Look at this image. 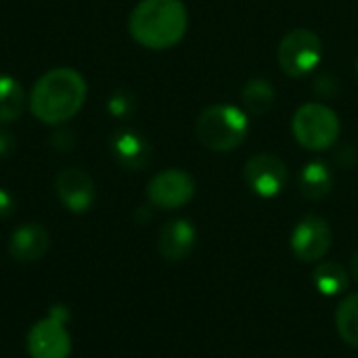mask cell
<instances>
[{
  "instance_id": "52a82bcc",
  "label": "cell",
  "mask_w": 358,
  "mask_h": 358,
  "mask_svg": "<svg viewBox=\"0 0 358 358\" xmlns=\"http://www.w3.org/2000/svg\"><path fill=\"white\" fill-rule=\"evenodd\" d=\"M334 233L325 218L304 216L292 231L289 245L300 262H321L331 250Z\"/></svg>"
},
{
  "instance_id": "ba28073f",
  "label": "cell",
  "mask_w": 358,
  "mask_h": 358,
  "mask_svg": "<svg viewBox=\"0 0 358 358\" xmlns=\"http://www.w3.org/2000/svg\"><path fill=\"white\" fill-rule=\"evenodd\" d=\"M195 195V178L178 168L162 170L147 185V197L151 206L159 210H178L187 206Z\"/></svg>"
},
{
  "instance_id": "ac0fdd59",
  "label": "cell",
  "mask_w": 358,
  "mask_h": 358,
  "mask_svg": "<svg viewBox=\"0 0 358 358\" xmlns=\"http://www.w3.org/2000/svg\"><path fill=\"white\" fill-rule=\"evenodd\" d=\"M336 329L344 344L358 350V292L344 296L338 304Z\"/></svg>"
},
{
  "instance_id": "30bf717a",
  "label": "cell",
  "mask_w": 358,
  "mask_h": 358,
  "mask_svg": "<svg viewBox=\"0 0 358 358\" xmlns=\"http://www.w3.org/2000/svg\"><path fill=\"white\" fill-rule=\"evenodd\" d=\"M55 189H57L61 203L73 214L88 212L94 203V197H96V189H94L92 178L88 176V172H84L80 168L63 170L57 176Z\"/></svg>"
},
{
  "instance_id": "7402d4cb",
  "label": "cell",
  "mask_w": 358,
  "mask_h": 358,
  "mask_svg": "<svg viewBox=\"0 0 358 358\" xmlns=\"http://www.w3.org/2000/svg\"><path fill=\"white\" fill-rule=\"evenodd\" d=\"M15 138L8 130H0V157H6L15 151Z\"/></svg>"
},
{
  "instance_id": "4fadbf2b",
  "label": "cell",
  "mask_w": 358,
  "mask_h": 358,
  "mask_svg": "<svg viewBox=\"0 0 358 358\" xmlns=\"http://www.w3.org/2000/svg\"><path fill=\"white\" fill-rule=\"evenodd\" d=\"M50 248V235L42 224L27 222L13 231L8 241V254L21 264L38 262Z\"/></svg>"
},
{
  "instance_id": "6da1fadb",
  "label": "cell",
  "mask_w": 358,
  "mask_h": 358,
  "mask_svg": "<svg viewBox=\"0 0 358 358\" xmlns=\"http://www.w3.org/2000/svg\"><path fill=\"white\" fill-rule=\"evenodd\" d=\"M86 92V80L82 73L71 67H55L34 84L29 109L42 124L59 126L84 107Z\"/></svg>"
},
{
  "instance_id": "8992f818",
  "label": "cell",
  "mask_w": 358,
  "mask_h": 358,
  "mask_svg": "<svg viewBox=\"0 0 358 358\" xmlns=\"http://www.w3.org/2000/svg\"><path fill=\"white\" fill-rule=\"evenodd\" d=\"M243 178H245V185L252 189V193H256L258 197L271 199L283 193L287 178H289V170L281 157L273 153H256L245 162Z\"/></svg>"
},
{
  "instance_id": "d6986e66",
  "label": "cell",
  "mask_w": 358,
  "mask_h": 358,
  "mask_svg": "<svg viewBox=\"0 0 358 358\" xmlns=\"http://www.w3.org/2000/svg\"><path fill=\"white\" fill-rule=\"evenodd\" d=\"M134 96L128 90H115L107 103V109L113 117H128L130 113H134Z\"/></svg>"
},
{
  "instance_id": "5b68a950",
  "label": "cell",
  "mask_w": 358,
  "mask_h": 358,
  "mask_svg": "<svg viewBox=\"0 0 358 358\" xmlns=\"http://www.w3.org/2000/svg\"><path fill=\"white\" fill-rule=\"evenodd\" d=\"M323 59V42L313 29H292L279 44L277 61L285 76L302 78L310 73Z\"/></svg>"
},
{
  "instance_id": "7a4b0ae2",
  "label": "cell",
  "mask_w": 358,
  "mask_h": 358,
  "mask_svg": "<svg viewBox=\"0 0 358 358\" xmlns=\"http://www.w3.org/2000/svg\"><path fill=\"white\" fill-rule=\"evenodd\" d=\"M187 8L180 0H141L128 21L130 36L145 48L166 50L187 31Z\"/></svg>"
},
{
  "instance_id": "ffe728a7",
  "label": "cell",
  "mask_w": 358,
  "mask_h": 358,
  "mask_svg": "<svg viewBox=\"0 0 358 358\" xmlns=\"http://www.w3.org/2000/svg\"><path fill=\"white\" fill-rule=\"evenodd\" d=\"M50 145L57 149V151H63V153H67V151H71L73 149V145H76V138H73V132H63V130H59V132H55L52 134V138H50Z\"/></svg>"
},
{
  "instance_id": "277c9868",
  "label": "cell",
  "mask_w": 358,
  "mask_h": 358,
  "mask_svg": "<svg viewBox=\"0 0 358 358\" xmlns=\"http://www.w3.org/2000/svg\"><path fill=\"white\" fill-rule=\"evenodd\" d=\"M296 141L308 151H325L340 138V117L323 103H306L292 117Z\"/></svg>"
},
{
  "instance_id": "2e32d148",
  "label": "cell",
  "mask_w": 358,
  "mask_h": 358,
  "mask_svg": "<svg viewBox=\"0 0 358 358\" xmlns=\"http://www.w3.org/2000/svg\"><path fill=\"white\" fill-rule=\"evenodd\" d=\"M275 103V88L266 78H252L241 88V105L250 115H264Z\"/></svg>"
},
{
  "instance_id": "9a60e30c",
  "label": "cell",
  "mask_w": 358,
  "mask_h": 358,
  "mask_svg": "<svg viewBox=\"0 0 358 358\" xmlns=\"http://www.w3.org/2000/svg\"><path fill=\"white\" fill-rule=\"evenodd\" d=\"M313 283H315V287H317V292L321 296L336 298V296H342L348 289V273L340 262L323 260L313 271Z\"/></svg>"
},
{
  "instance_id": "3957f363",
  "label": "cell",
  "mask_w": 358,
  "mask_h": 358,
  "mask_svg": "<svg viewBox=\"0 0 358 358\" xmlns=\"http://www.w3.org/2000/svg\"><path fill=\"white\" fill-rule=\"evenodd\" d=\"M248 113L233 105H212L203 109L195 122L199 143L216 153L235 151L248 136Z\"/></svg>"
},
{
  "instance_id": "44dd1931",
  "label": "cell",
  "mask_w": 358,
  "mask_h": 358,
  "mask_svg": "<svg viewBox=\"0 0 358 358\" xmlns=\"http://www.w3.org/2000/svg\"><path fill=\"white\" fill-rule=\"evenodd\" d=\"M15 210V199L6 189H0V220L8 218Z\"/></svg>"
},
{
  "instance_id": "9c48e42d",
  "label": "cell",
  "mask_w": 358,
  "mask_h": 358,
  "mask_svg": "<svg viewBox=\"0 0 358 358\" xmlns=\"http://www.w3.org/2000/svg\"><path fill=\"white\" fill-rule=\"evenodd\" d=\"M67 321H61L48 313L40 319L27 334V352L31 358H69L71 338L65 327Z\"/></svg>"
},
{
  "instance_id": "d4e9b609",
  "label": "cell",
  "mask_w": 358,
  "mask_h": 358,
  "mask_svg": "<svg viewBox=\"0 0 358 358\" xmlns=\"http://www.w3.org/2000/svg\"><path fill=\"white\" fill-rule=\"evenodd\" d=\"M357 76H358V59H357Z\"/></svg>"
},
{
  "instance_id": "603a6c76",
  "label": "cell",
  "mask_w": 358,
  "mask_h": 358,
  "mask_svg": "<svg viewBox=\"0 0 358 358\" xmlns=\"http://www.w3.org/2000/svg\"><path fill=\"white\" fill-rule=\"evenodd\" d=\"M338 159H340L342 166L350 168V166H355V162L358 159V153L350 147V145H344V147L340 149V153H338Z\"/></svg>"
},
{
  "instance_id": "e0dca14e",
  "label": "cell",
  "mask_w": 358,
  "mask_h": 358,
  "mask_svg": "<svg viewBox=\"0 0 358 358\" xmlns=\"http://www.w3.org/2000/svg\"><path fill=\"white\" fill-rule=\"evenodd\" d=\"M23 111H25V92L19 80L0 73V124L19 120Z\"/></svg>"
},
{
  "instance_id": "cb8c5ba5",
  "label": "cell",
  "mask_w": 358,
  "mask_h": 358,
  "mask_svg": "<svg viewBox=\"0 0 358 358\" xmlns=\"http://www.w3.org/2000/svg\"><path fill=\"white\" fill-rule=\"evenodd\" d=\"M350 275L358 283V250L352 254V260H350Z\"/></svg>"
},
{
  "instance_id": "7c38bea8",
  "label": "cell",
  "mask_w": 358,
  "mask_h": 358,
  "mask_svg": "<svg viewBox=\"0 0 358 358\" xmlns=\"http://www.w3.org/2000/svg\"><path fill=\"white\" fill-rule=\"evenodd\" d=\"M109 149L115 162L126 170H145L151 164V145L136 130H115L109 138Z\"/></svg>"
},
{
  "instance_id": "8fae6325",
  "label": "cell",
  "mask_w": 358,
  "mask_h": 358,
  "mask_svg": "<svg viewBox=\"0 0 358 358\" xmlns=\"http://www.w3.org/2000/svg\"><path fill=\"white\" fill-rule=\"evenodd\" d=\"M197 243L195 224L187 218L168 220L157 235V252L168 262H182L187 260Z\"/></svg>"
},
{
  "instance_id": "5bb4252c",
  "label": "cell",
  "mask_w": 358,
  "mask_h": 358,
  "mask_svg": "<svg viewBox=\"0 0 358 358\" xmlns=\"http://www.w3.org/2000/svg\"><path fill=\"white\" fill-rule=\"evenodd\" d=\"M298 187L306 199L321 201L334 189V172L325 162H308L298 176Z\"/></svg>"
}]
</instances>
